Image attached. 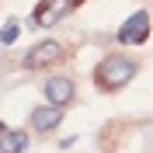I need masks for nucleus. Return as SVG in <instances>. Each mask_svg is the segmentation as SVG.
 I'll list each match as a JSON object with an SVG mask.
<instances>
[{
    "label": "nucleus",
    "mask_w": 153,
    "mask_h": 153,
    "mask_svg": "<svg viewBox=\"0 0 153 153\" xmlns=\"http://www.w3.org/2000/svg\"><path fill=\"white\" fill-rule=\"evenodd\" d=\"M59 122H63L59 105H38L35 111H31V129H35V132H52Z\"/></svg>",
    "instance_id": "obj_6"
},
{
    "label": "nucleus",
    "mask_w": 153,
    "mask_h": 153,
    "mask_svg": "<svg viewBox=\"0 0 153 153\" xmlns=\"http://www.w3.org/2000/svg\"><path fill=\"white\" fill-rule=\"evenodd\" d=\"M56 59H63V45L49 38V42H38L35 49H28V56L21 59V63H25V70H42L49 63H56Z\"/></svg>",
    "instance_id": "obj_4"
},
{
    "label": "nucleus",
    "mask_w": 153,
    "mask_h": 153,
    "mask_svg": "<svg viewBox=\"0 0 153 153\" xmlns=\"http://www.w3.org/2000/svg\"><path fill=\"white\" fill-rule=\"evenodd\" d=\"M70 10H73V0H38L31 21H35L38 28H52V25H59V21L66 18Z\"/></svg>",
    "instance_id": "obj_2"
},
{
    "label": "nucleus",
    "mask_w": 153,
    "mask_h": 153,
    "mask_svg": "<svg viewBox=\"0 0 153 153\" xmlns=\"http://www.w3.org/2000/svg\"><path fill=\"white\" fill-rule=\"evenodd\" d=\"M0 136H4V143H0V153H25V150H28V132H18V129H7V125H0Z\"/></svg>",
    "instance_id": "obj_7"
},
{
    "label": "nucleus",
    "mask_w": 153,
    "mask_h": 153,
    "mask_svg": "<svg viewBox=\"0 0 153 153\" xmlns=\"http://www.w3.org/2000/svg\"><path fill=\"white\" fill-rule=\"evenodd\" d=\"M42 94H45V101L49 105H70L76 97V87H73V80L70 76H49L45 84H42Z\"/></svg>",
    "instance_id": "obj_5"
},
{
    "label": "nucleus",
    "mask_w": 153,
    "mask_h": 153,
    "mask_svg": "<svg viewBox=\"0 0 153 153\" xmlns=\"http://www.w3.org/2000/svg\"><path fill=\"white\" fill-rule=\"evenodd\" d=\"M73 4H84V0H73Z\"/></svg>",
    "instance_id": "obj_9"
},
{
    "label": "nucleus",
    "mask_w": 153,
    "mask_h": 153,
    "mask_svg": "<svg viewBox=\"0 0 153 153\" xmlns=\"http://www.w3.org/2000/svg\"><path fill=\"white\" fill-rule=\"evenodd\" d=\"M139 73V63H136L132 56H122V52H111V56H105L101 63H97L94 70V84L101 87V91H122L132 76Z\"/></svg>",
    "instance_id": "obj_1"
},
{
    "label": "nucleus",
    "mask_w": 153,
    "mask_h": 153,
    "mask_svg": "<svg viewBox=\"0 0 153 153\" xmlns=\"http://www.w3.org/2000/svg\"><path fill=\"white\" fill-rule=\"evenodd\" d=\"M18 35H21V25H18L14 18H7V21H4V35H0V38H4V45H14Z\"/></svg>",
    "instance_id": "obj_8"
},
{
    "label": "nucleus",
    "mask_w": 153,
    "mask_h": 153,
    "mask_svg": "<svg viewBox=\"0 0 153 153\" xmlns=\"http://www.w3.org/2000/svg\"><path fill=\"white\" fill-rule=\"evenodd\" d=\"M118 42L122 45H139V42H146L150 38V14L146 10H136L132 18H125V25L118 28Z\"/></svg>",
    "instance_id": "obj_3"
}]
</instances>
